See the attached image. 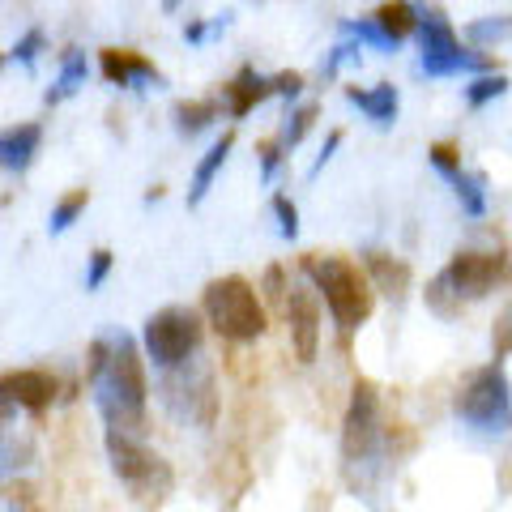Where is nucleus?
I'll list each match as a JSON object with an SVG mask.
<instances>
[{
    "mask_svg": "<svg viewBox=\"0 0 512 512\" xmlns=\"http://www.w3.org/2000/svg\"><path fill=\"white\" fill-rule=\"evenodd\" d=\"M90 380L94 406H99L107 431H124V436H146V406H150V384H146V359H141L137 342L120 333L107 338V359Z\"/></svg>",
    "mask_w": 512,
    "mask_h": 512,
    "instance_id": "obj_1",
    "label": "nucleus"
},
{
    "mask_svg": "<svg viewBox=\"0 0 512 512\" xmlns=\"http://www.w3.org/2000/svg\"><path fill=\"white\" fill-rule=\"evenodd\" d=\"M303 274L312 278V286L320 291V299H325V308L333 316V325H338L342 333H355L363 320L372 316V308H376L372 278H367L355 261L308 252L303 256Z\"/></svg>",
    "mask_w": 512,
    "mask_h": 512,
    "instance_id": "obj_2",
    "label": "nucleus"
},
{
    "mask_svg": "<svg viewBox=\"0 0 512 512\" xmlns=\"http://www.w3.org/2000/svg\"><path fill=\"white\" fill-rule=\"evenodd\" d=\"M201 308H205V320L214 325V333L222 342H256L269 329L265 308H261V299H256V286L239 274L214 278L205 286Z\"/></svg>",
    "mask_w": 512,
    "mask_h": 512,
    "instance_id": "obj_3",
    "label": "nucleus"
},
{
    "mask_svg": "<svg viewBox=\"0 0 512 512\" xmlns=\"http://www.w3.org/2000/svg\"><path fill=\"white\" fill-rule=\"evenodd\" d=\"M453 410L461 423L483 431V436H500V431L512 427V384L500 359L466 376V384L453 397Z\"/></svg>",
    "mask_w": 512,
    "mask_h": 512,
    "instance_id": "obj_4",
    "label": "nucleus"
},
{
    "mask_svg": "<svg viewBox=\"0 0 512 512\" xmlns=\"http://www.w3.org/2000/svg\"><path fill=\"white\" fill-rule=\"evenodd\" d=\"M107 457L116 478L137 495V500H167L171 491V466L158 453H150L137 436H124V431H107Z\"/></svg>",
    "mask_w": 512,
    "mask_h": 512,
    "instance_id": "obj_5",
    "label": "nucleus"
},
{
    "mask_svg": "<svg viewBox=\"0 0 512 512\" xmlns=\"http://www.w3.org/2000/svg\"><path fill=\"white\" fill-rule=\"evenodd\" d=\"M201 316L192 308H163L146 320V333H141V342H146V359L158 367V372H167V367H184L192 355L201 350Z\"/></svg>",
    "mask_w": 512,
    "mask_h": 512,
    "instance_id": "obj_6",
    "label": "nucleus"
},
{
    "mask_svg": "<svg viewBox=\"0 0 512 512\" xmlns=\"http://www.w3.org/2000/svg\"><path fill=\"white\" fill-rule=\"evenodd\" d=\"M419 47H423V56H419V69L427 77H453V73H487L491 69V56L483 52H466L457 39V30L448 26V18L440 9H431L419 18Z\"/></svg>",
    "mask_w": 512,
    "mask_h": 512,
    "instance_id": "obj_7",
    "label": "nucleus"
},
{
    "mask_svg": "<svg viewBox=\"0 0 512 512\" xmlns=\"http://www.w3.org/2000/svg\"><path fill=\"white\" fill-rule=\"evenodd\" d=\"M384 440V423H380V393L372 380H355L350 389V406L342 419V457L355 466V461H372L380 453Z\"/></svg>",
    "mask_w": 512,
    "mask_h": 512,
    "instance_id": "obj_8",
    "label": "nucleus"
},
{
    "mask_svg": "<svg viewBox=\"0 0 512 512\" xmlns=\"http://www.w3.org/2000/svg\"><path fill=\"white\" fill-rule=\"evenodd\" d=\"M440 278L457 299H483L512 278V265L504 252H457Z\"/></svg>",
    "mask_w": 512,
    "mask_h": 512,
    "instance_id": "obj_9",
    "label": "nucleus"
},
{
    "mask_svg": "<svg viewBox=\"0 0 512 512\" xmlns=\"http://www.w3.org/2000/svg\"><path fill=\"white\" fill-rule=\"evenodd\" d=\"M60 393V380L43 367H18V372H0V397L13 402L26 414H43L47 406L56 402Z\"/></svg>",
    "mask_w": 512,
    "mask_h": 512,
    "instance_id": "obj_10",
    "label": "nucleus"
},
{
    "mask_svg": "<svg viewBox=\"0 0 512 512\" xmlns=\"http://www.w3.org/2000/svg\"><path fill=\"white\" fill-rule=\"evenodd\" d=\"M291 295H282V312H286V325H291V342H295V355L303 363L316 359L320 350V308L308 291H299V286H286Z\"/></svg>",
    "mask_w": 512,
    "mask_h": 512,
    "instance_id": "obj_11",
    "label": "nucleus"
},
{
    "mask_svg": "<svg viewBox=\"0 0 512 512\" xmlns=\"http://www.w3.org/2000/svg\"><path fill=\"white\" fill-rule=\"evenodd\" d=\"M99 69L111 86H124V90H150V86L163 82V73L154 69V60L133 52V47H103Z\"/></svg>",
    "mask_w": 512,
    "mask_h": 512,
    "instance_id": "obj_12",
    "label": "nucleus"
},
{
    "mask_svg": "<svg viewBox=\"0 0 512 512\" xmlns=\"http://www.w3.org/2000/svg\"><path fill=\"white\" fill-rule=\"evenodd\" d=\"M43 146V124H13L0 133V171L22 175L35 163V154Z\"/></svg>",
    "mask_w": 512,
    "mask_h": 512,
    "instance_id": "obj_13",
    "label": "nucleus"
},
{
    "mask_svg": "<svg viewBox=\"0 0 512 512\" xmlns=\"http://www.w3.org/2000/svg\"><path fill=\"white\" fill-rule=\"evenodd\" d=\"M231 150H235V133H222L214 146L205 150V158L197 163V171H192V184H188V210H197V205L210 197V188H214V180H218V171L227 167Z\"/></svg>",
    "mask_w": 512,
    "mask_h": 512,
    "instance_id": "obj_14",
    "label": "nucleus"
},
{
    "mask_svg": "<svg viewBox=\"0 0 512 512\" xmlns=\"http://www.w3.org/2000/svg\"><path fill=\"white\" fill-rule=\"evenodd\" d=\"M222 94H227V111L239 120V116H248L256 103H265L274 90H269V77H261V73L252 69V64H244V69H239L231 82L222 86Z\"/></svg>",
    "mask_w": 512,
    "mask_h": 512,
    "instance_id": "obj_15",
    "label": "nucleus"
},
{
    "mask_svg": "<svg viewBox=\"0 0 512 512\" xmlns=\"http://www.w3.org/2000/svg\"><path fill=\"white\" fill-rule=\"evenodd\" d=\"M346 99L355 103L367 120H372L376 128H389L397 124V107H402V99H397V86L389 82H380L372 90H359V86H346Z\"/></svg>",
    "mask_w": 512,
    "mask_h": 512,
    "instance_id": "obj_16",
    "label": "nucleus"
},
{
    "mask_svg": "<svg viewBox=\"0 0 512 512\" xmlns=\"http://www.w3.org/2000/svg\"><path fill=\"white\" fill-rule=\"evenodd\" d=\"M86 77H90V60H86V52H82V47H69V52H64V60H60V77L52 82V90L43 94L47 107H56V103H64V99H73V94L86 86Z\"/></svg>",
    "mask_w": 512,
    "mask_h": 512,
    "instance_id": "obj_17",
    "label": "nucleus"
},
{
    "mask_svg": "<svg viewBox=\"0 0 512 512\" xmlns=\"http://www.w3.org/2000/svg\"><path fill=\"white\" fill-rule=\"evenodd\" d=\"M376 26L384 30L389 39H410L414 30H419V9L410 5V0H384V5L376 9Z\"/></svg>",
    "mask_w": 512,
    "mask_h": 512,
    "instance_id": "obj_18",
    "label": "nucleus"
},
{
    "mask_svg": "<svg viewBox=\"0 0 512 512\" xmlns=\"http://www.w3.org/2000/svg\"><path fill=\"white\" fill-rule=\"evenodd\" d=\"M218 120V103L214 99H192L175 107V133L180 137H197Z\"/></svg>",
    "mask_w": 512,
    "mask_h": 512,
    "instance_id": "obj_19",
    "label": "nucleus"
},
{
    "mask_svg": "<svg viewBox=\"0 0 512 512\" xmlns=\"http://www.w3.org/2000/svg\"><path fill=\"white\" fill-rule=\"evenodd\" d=\"M448 184H453L461 210H466L470 218H483V214H487V180H483L478 171H457Z\"/></svg>",
    "mask_w": 512,
    "mask_h": 512,
    "instance_id": "obj_20",
    "label": "nucleus"
},
{
    "mask_svg": "<svg viewBox=\"0 0 512 512\" xmlns=\"http://www.w3.org/2000/svg\"><path fill=\"white\" fill-rule=\"evenodd\" d=\"M367 269H372L380 291H389V295L406 291V282H410V269L402 261H393V256H384V252H367Z\"/></svg>",
    "mask_w": 512,
    "mask_h": 512,
    "instance_id": "obj_21",
    "label": "nucleus"
},
{
    "mask_svg": "<svg viewBox=\"0 0 512 512\" xmlns=\"http://www.w3.org/2000/svg\"><path fill=\"white\" fill-rule=\"evenodd\" d=\"M86 205H90V192H86V188H73L69 197H60V201L52 205V214H47V231H52V235H64L77 218L86 214Z\"/></svg>",
    "mask_w": 512,
    "mask_h": 512,
    "instance_id": "obj_22",
    "label": "nucleus"
},
{
    "mask_svg": "<svg viewBox=\"0 0 512 512\" xmlns=\"http://www.w3.org/2000/svg\"><path fill=\"white\" fill-rule=\"evenodd\" d=\"M466 39L474 47H500V43L512 39V18H508V13H495V18H474L466 26Z\"/></svg>",
    "mask_w": 512,
    "mask_h": 512,
    "instance_id": "obj_23",
    "label": "nucleus"
},
{
    "mask_svg": "<svg viewBox=\"0 0 512 512\" xmlns=\"http://www.w3.org/2000/svg\"><path fill=\"white\" fill-rule=\"evenodd\" d=\"M504 94H508V77L487 69V73H478L474 82L466 86V103H470V107H487V103H495V99H504Z\"/></svg>",
    "mask_w": 512,
    "mask_h": 512,
    "instance_id": "obj_24",
    "label": "nucleus"
},
{
    "mask_svg": "<svg viewBox=\"0 0 512 512\" xmlns=\"http://www.w3.org/2000/svg\"><path fill=\"white\" fill-rule=\"evenodd\" d=\"M316 120V107H295V111H286V124H282V133H278V146L282 150H295L303 137H308V128Z\"/></svg>",
    "mask_w": 512,
    "mask_h": 512,
    "instance_id": "obj_25",
    "label": "nucleus"
},
{
    "mask_svg": "<svg viewBox=\"0 0 512 512\" xmlns=\"http://www.w3.org/2000/svg\"><path fill=\"white\" fill-rule=\"evenodd\" d=\"M342 30L350 39H359V43H367V47H376V52H397V39H389L384 30L376 26V18H359V22H342Z\"/></svg>",
    "mask_w": 512,
    "mask_h": 512,
    "instance_id": "obj_26",
    "label": "nucleus"
},
{
    "mask_svg": "<svg viewBox=\"0 0 512 512\" xmlns=\"http://www.w3.org/2000/svg\"><path fill=\"white\" fill-rule=\"evenodd\" d=\"M43 47H47V35H43V30H39V26H30V30H26V35H22L18 43H13V47H9V60H18V64H22V69H35V64H39V52H43Z\"/></svg>",
    "mask_w": 512,
    "mask_h": 512,
    "instance_id": "obj_27",
    "label": "nucleus"
},
{
    "mask_svg": "<svg viewBox=\"0 0 512 512\" xmlns=\"http://www.w3.org/2000/svg\"><path fill=\"white\" fill-rule=\"evenodd\" d=\"M427 158H431V167H436L444 180H453V175L461 171V150L453 146V141H436V146L427 150Z\"/></svg>",
    "mask_w": 512,
    "mask_h": 512,
    "instance_id": "obj_28",
    "label": "nucleus"
},
{
    "mask_svg": "<svg viewBox=\"0 0 512 512\" xmlns=\"http://www.w3.org/2000/svg\"><path fill=\"white\" fill-rule=\"evenodd\" d=\"M111 265H116V256H111V248H94L90 252V269H86V291H99V286L107 282Z\"/></svg>",
    "mask_w": 512,
    "mask_h": 512,
    "instance_id": "obj_29",
    "label": "nucleus"
},
{
    "mask_svg": "<svg viewBox=\"0 0 512 512\" xmlns=\"http://www.w3.org/2000/svg\"><path fill=\"white\" fill-rule=\"evenodd\" d=\"M363 56V43L355 39V43H338L333 52L325 56V64H320V77H338V69L342 64H350V60H359Z\"/></svg>",
    "mask_w": 512,
    "mask_h": 512,
    "instance_id": "obj_30",
    "label": "nucleus"
},
{
    "mask_svg": "<svg viewBox=\"0 0 512 512\" xmlns=\"http://www.w3.org/2000/svg\"><path fill=\"white\" fill-rule=\"evenodd\" d=\"M491 350H495V359H508V355H512V303L500 312V320H495V329H491Z\"/></svg>",
    "mask_w": 512,
    "mask_h": 512,
    "instance_id": "obj_31",
    "label": "nucleus"
},
{
    "mask_svg": "<svg viewBox=\"0 0 512 512\" xmlns=\"http://www.w3.org/2000/svg\"><path fill=\"white\" fill-rule=\"evenodd\" d=\"M274 214H278V231H282V239H295L299 235V210H295V201L291 197H274Z\"/></svg>",
    "mask_w": 512,
    "mask_h": 512,
    "instance_id": "obj_32",
    "label": "nucleus"
},
{
    "mask_svg": "<svg viewBox=\"0 0 512 512\" xmlns=\"http://www.w3.org/2000/svg\"><path fill=\"white\" fill-rule=\"evenodd\" d=\"M269 90L282 94V99H299V94H303V73H278V77H269Z\"/></svg>",
    "mask_w": 512,
    "mask_h": 512,
    "instance_id": "obj_33",
    "label": "nucleus"
},
{
    "mask_svg": "<svg viewBox=\"0 0 512 512\" xmlns=\"http://www.w3.org/2000/svg\"><path fill=\"white\" fill-rule=\"evenodd\" d=\"M256 154H261V175H265V180H274V175H278V167H282V146H278V141H261V150H256Z\"/></svg>",
    "mask_w": 512,
    "mask_h": 512,
    "instance_id": "obj_34",
    "label": "nucleus"
},
{
    "mask_svg": "<svg viewBox=\"0 0 512 512\" xmlns=\"http://www.w3.org/2000/svg\"><path fill=\"white\" fill-rule=\"evenodd\" d=\"M338 150H342V133H329V137H325V146H320V154H316L312 171H308V180H316V175L333 163V154H338Z\"/></svg>",
    "mask_w": 512,
    "mask_h": 512,
    "instance_id": "obj_35",
    "label": "nucleus"
},
{
    "mask_svg": "<svg viewBox=\"0 0 512 512\" xmlns=\"http://www.w3.org/2000/svg\"><path fill=\"white\" fill-rule=\"evenodd\" d=\"M265 295L274 299V303H282V295H286V274H282V265H269V269H265Z\"/></svg>",
    "mask_w": 512,
    "mask_h": 512,
    "instance_id": "obj_36",
    "label": "nucleus"
},
{
    "mask_svg": "<svg viewBox=\"0 0 512 512\" xmlns=\"http://www.w3.org/2000/svg\"><path fill=\"white\" fill-rule=\"evenodd\" d=\"M184 43H205V22H188L184 26Z\"/></svg>",
    "mask_w": 512,
    "mask_h": 512,
    "instance_id": "obj_37",
    "label": "nucleus"
},
{
    "mask_svg": "<svg viewBox=\"0 0 512 512\" xmlns=\"http://www.w3.org/2000/svg\"><path fill=\"white\" fill-rule=\"evenodd\" d=\"M184 5H188V0H163V9H167V13H175V9H184Z\"/></svg>",
    "mask_w": 512,
    "mask_h": 512,
    "instance_id": "obj_38",
    "label": "nucleus"
},
{
    "mask_svg": "<svg viewBox=\"0 0 512 512\" xmlns=\"http://www.w3.org/2000/svg\"><path fill=\"white\" fill-rule=\"evenodd\" d=\"M0 69H5V56H0Z\"/></svg>",
    "mask_w": 512,
    "mask_h": 512,
    "instance_id": "obj_39",
    "label": "nucleus"
}]
</instances>
